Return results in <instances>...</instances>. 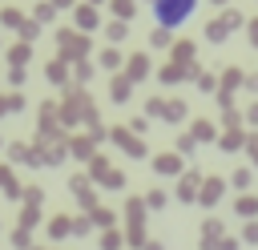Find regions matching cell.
I'll use <instances>...</instances> for the list:
<instances>
[{
	"label": "cell",
	"mask_w": 258,
	"mask_h": 250,
	"mask_svg": "<svg viewBox=\"0 0 258 250\" xmlns=\"http://www.w3.org/2000/svg\"><path fill=\"white\" fill-rule=\"evenodd\" d=\"M194 12H198V0H153V20H157L161 32L181 28Z\"/></svg>",
	"instance_id": "obj_1"
}]
</instances>
